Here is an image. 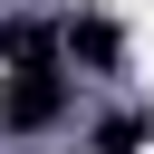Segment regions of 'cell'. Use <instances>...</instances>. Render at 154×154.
<instances>
[{
    "mask_svg": "<svg viewBox=\"0 0 154 154\" xmlns=\"http://www.w3.org/2000/svg\"><path fill=\"white\" fill-rule=\"evenodd\" d=\"M67 106H77L67 67H10V87H0V125L10 135H48V125H67Z\"/></svg>",
    "mask_w": 154,
    "mask_h": 154,
    "instance_id": "obj_1",
    "label": "cell"
},
{
    "mask_svg": "<svg viewBox=\"0 0 154 154\" xmlns=\"http://www.w3.org/2000/svg\"><path fill=\"white\" fill-rule=\"evenodd\" d=\"M58 58H67V67H96V77H106V67L125 58V29H116L106 10H77V19L58 29Z\"/></svg>",
    "mask_w": 154,
    "mask_h": 154,
    "instance_id": "obj_2",
    "label": "cell"
},
{
    "mask_svg": "<svg viewBox=\"0 0 154 154\" xmlns=\"http://www.w3.org/2000/svg\"><path fill=\"white\" fill-rule=\"evenodd\" d=\"M144 144H154V106H125V116L87 125V154H144Z\"/></svg>",
    "mask_w": 154,
    "mask_h": 154,
    "instance_id": "obj_3",
    "label": "cell"
},
{
    "mask_svg": "<svg viewBox=\"0 0 154 154\" xmlns=\"http://www.w3.org/2000/svg\"><path fill=\"white\" fill-rule=\"evenodd\" d=\"M0 58L10 67H58V29L48 19H0Z\"/></svg>",
    "mask_w": 154,
    "mask_h": 154,
    "instance_id": "obj_4",
    "label": "cell"
}]
</instances>
